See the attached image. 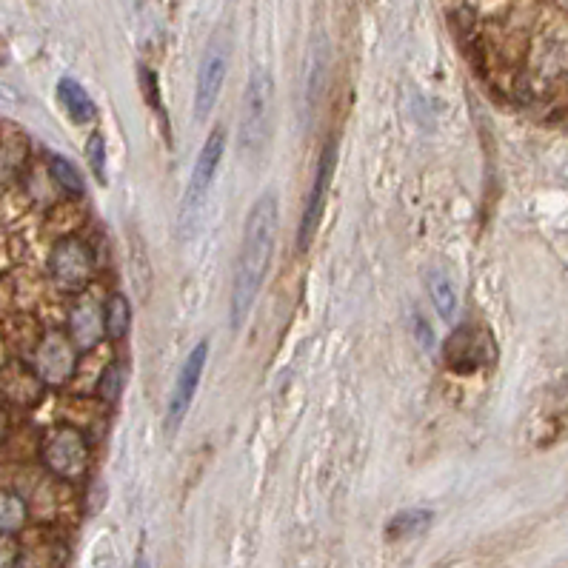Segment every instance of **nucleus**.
Instances as JSON below:
<instances>
[{"label":"nucleus","instance_id":"obj_2","mask_svg":"<svg viewBox=\"0 0 568 568\" xmlns=\"http://www.w3.org/2000/svg\"><path fill=\"white\" fill-rule=\"evenodd\" d=\"M275 83L272 75L260 66L252 72L246 95H243V115H240V152L255 157L263 152L272 135V98H275Z\"/></svg>","mask_w":568,"mask_h":568},{"label":"nucleus","instance_id":"obj_21","mask_svg":"<svg viewBox=\"0 0 568 568\" xmlns=\"http://www.w3.org/2000/svg\"><path fill=\"white\" fill-rule=\"evenodd\" d=\"M20 546L12 537H0V568H18Z\"/></svg>","mask_w":568,"mask_h":568},{"label":"nucleus","instance_id":"obj_16","mask_svg":"<svg viewBox=\"0 0 568 568\" xmlns=\"http://www.w3.org/2000/svg\"><path fill=\"white\" fill-rule=\"evenodd\" d=\"M103 317H106V334L112 340H120L123 334L129 332V323H132V309H129V300L123 294H112L103 306Z\"/></svg>","mask_w":568,"mask_h":568},{"label":"nucleus","instance_id":"obj_1","mask_svg":"<svg viewBox=\"0 0 568 568\" xmlns=\"http://www.w3.org/2000/svg\"><path fill=\"white\" fill-rule=\"evenodd\" d=\"M275 235L277 200L272 192H266L260 200H255L252 212L246 217V229H243L240 252L235 260V277H232V329L235 332L255 306V297L272 260Z\"/></svg>","mask_w":568,"mask_h":568},{"label":"nucleus","instance_id":"obj_11","mask_svg":"<svg viewBox=\"0 0 568 568\" xmlns=\"http://www.w3.org/2000/svg\"><path fill=\"white\" fill-rule=\"evenodd\" d=\"M106 332V317H103V309L98 306V300L92 297H80L75 303V309L69 314V337L75 343L78 352H89L100 343V337Z\"/></svg>","mask_w":568,"mask_h":568},{"label":"nucleus","instance_id":"obj_19","mask_svg":"<svg viewBox=\"0 0 568 568\" xmlns=\"http://www.w3.org/2000/svg\"><path fill=\"white\" fill-rule=\"evenodd\" d=\"M123 392V369L120 363H109L98 380V394L103 397V403H115Z\"/></svg>","mask_w":568,"mask_h":568},{"label":"nucleus","instance_id":"obj_14","mask_svg":"<svg viewBox=\"0 0 568 568\" xmlns=\"http://www.w3.org/2000/svg\"><path fill=\"white\" fill-rule=\"evenodd\" d=\"M429 523H431L429 509L400 511V514H394L392 520H389L386 537H389V540H406V537H414V534L429 529Z\"/></svg>","mask_w":568,"mask_h":568},{"label":"nucleus","instance_id":"obj_6","mask_svg":"<svg viewBox=\"0 0 568 568\" xmlns=\"http://www.w3.org/2000/svg\"><path fill=\"white\" fill-rule=\"evenodd\" d=\"M49 272H52V280L58 283L60 292H83L95 275V257H92L86 243H80L75 237H66L52 249Z\"/></svg>","mask_w":568,"mask_h":568},{"label":"nucleus","instance_id":"obj_22","mask_svg":"<svg viewBox=\"0 0 568 568\" xmlns=\"http://www.w3.org/2000/svg\"><path fill=\"white\" fill-rule=\"evenodd\" d=\"M6 434H9V417H6V412L0 409V443L6 440Z\"/></svg>","mask_w":568,"mask_h":568},{"label":"nucleus","instance_id":"obj_18","mask_svg":"<svg viewBox=\"0 0 568 568\" xmlns=\"http://www.w3.org/2000/svg\"><path fill=\"white\" fill-rule=\"evenodd\" d=\"M49 172L58 180V186H63L69 195H80L83 192V180H80V172L66 160V157L55 155L49 160Z\"/></svg>","mask_w":568,"mask_h":568},{"label":"nucleus","instance_id":"obj_8","mask_svg":"<svg viewBox=\"0 0 568 568\" xmlns=\"http://www.w3.org/2000/svg\"><path fill=\"white\" fill-rule=\"evenodd\" d=\"M334 163H337V143L329 140V146L323 149L320 157V166L314 172L312 192L306 197V206H303V217H300V232H297V249L306 252L312 246L314 235H317V226L323 220V209H326V195H329V183L334 175Z\"/></svg>","mask_w":568,"mask_h":568},{"label":"nucleus","instance_id":"obj_5","mask_svg":"<svg viewBox=\"0 0 568 568\" xmlns=\"http://www.w3.org/2000/svg\"><path fill=\"white\" fill-rule=\"evenodd\" d=\"M494 357H497L494 340H491L489 329H483V326L454 329L449 340L443 343V360L451 372L457 374L477 372V369L494 363Z\"/></svg>","mask_w":568,"mask_h":568},{"label":"nucleus","instance_id":"obj_7","mask_svg":"<svg viewBox=\"0 0 568 568\" xmlns=\"http://www.w3.org/2000/svg\"><path fill=\"white\" fill-rule=\"evenodd\" d=\"M226 69H229V38L220 32L209 40L200 69H197V89H195V115L197 120H206V115L215 109L223 80H226Z\"/></svg>","mask_w":568,"mask_h":568},{"label":"nucleus","instance_id":"obj_17","mask_svg":"<svg viewBox=\"0 0 568 568\" xmlns=\"http://www.w3.org/2000/svg\"><path fill=\"white\" fill-rule=\"evenodd\" d=\"M23 523H26V503L15 494L0 491V537L15 534L23 529Z\"/></svg>","mask_w":568,"mask_h":568},{"label":"nucleus","instance_id":"obj_3","mask_svg":"<svg viewBox=\"0 0 568 568\" xmlns=\"http://www.w3.org/2000/svg\"><path fill=\"white\" fill-rule=\"evenodd\" d=\"M223 149H226V132L215 129L206 138V143H203L200 155H197L195 172L189 177V186H186V195H183V206H180V229H183V235L195 223L200 209H203V203H206V197H209V189L215 183L217 166L223 160Z\"/></svg>","mask_w":568,"mask_h":568},{"label":"nucleus","instance_id":"obj_4","mask_svg":"<svg viewBox=\"0 0 568 568\" xmlns=\"http://www.w3.org/2000/svg\"><path fill=\"white\" fill-rule=\"evenodd\" d=\"M40 457L60 480H80L89 469V443L78 429L60 426L43 440Z\"/></svg>","mask_w":568,"mask_h":568},{"label":"nucleus","instance_id":"obj_20","mask_svg":"<svg viewBox=\"0 0 568 568\" xmlns=\"http://www.w3.org/2000/svg\"><path fill=\"white\" fill-rule=\"evenodd\" d=\"M86 157H89V166H92L95 177L100 183H106V140L100 132H95L86 143Z\"/></svg>","mask_w":568,"mask_h":568},{"label":"nucleus","instance_id":"obj_12","mask_svg":"<svg viewBox=\"0 0 568 568\" xmlns=\"http://www.w3.org/2000/svg\"><path fill=\"white\" fill-rule=\"evenodd\" d=\"M40 389H43V380L32 369H23V366H12L0 377V392L20 406L35 403L40 397Z\"/></svg>","mask_w":568,"mask_h":568},{"label":"nucleus","instance_id":"obj_15","mask_svg":"<svg viewBox=\"0 0 568 568\" xmlns=\"http://www.w3.org/2000/svg\"><path fill=\"white\" fill-rule=\"evenodd\" d=\"M426 283H429V294L431 300H434V309L440 312L443 320H451L454 312H457V294H454V286H451V280L443 272H429L426 277Z\"/></svg>","mask_w":568,"mask_h":568},{"label":"nucleus","instance_id":"obj_13","mask_svg":"<svg viewBox=\"0 0 568 568\" xmlns=\"http://www.w3.org/2000/svg\"><path fill=\"white\" fill-rule=\"evenodd\" d=\"M58 98L60 103H63V109L69 112V118L75 120V123H92V120L98 118L95 103H92V98L86 95V89L80 86L78 80L72 78L60 80Z\"/></svg>","mask_w":568,"mask_h":568},{"label":"nucleus","instance_id":"obj_10","mask_svg":"<svg viewBox=\"0 0 568 568\" xmlns=\"http://www.w3.org/2000/svg\"><path fill=\"white\" fill-rule=\"evenodd\" d=\"M75 360H78V349L72 337L58 332L49 334L43 337L35 354V374L46 386H66L69 377L75 374Z\"/></svg>","mask_w":568,"mask_h":568},{"label":"nucleus","instance_id":"obj_9","mask_svg":"<svg viewBox=\"0 0 568 568\" xmlns=\"http://www.w3.org/2000/svg\"><path fill=\"white\" fill-rule=\"evenodd\" d=\"M206 357H209V343L200 340L195 349L189 352V357L183 360L180 372H177L175 389H172L169 406H166V431H169V434H175L177 426L183 423V417L189 412L192 400H195L197 383H200L203 369H206Z\"/></svg>","mask_w":568,"mask_h":568}]
</instances>
